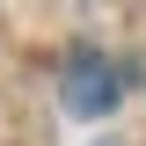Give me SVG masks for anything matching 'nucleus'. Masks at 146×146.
<instances>
[{
	"mask_svg": "<svg viewBox=\"0 0 146 146\" xmlns=\"http://www.w3.org/2000/svg\"><path fill=\"white\" fill-rule=\"evenodd\" d=\"M58 95H66L73 117H110V110H117V73H110L95 51H80L66 66V80H58Z\"/></svg>",
	"mask_w": 146,
	"mask_h": 146,
	"instance_id": "obj_1",
	"label": "nucleus"
}]
</instances>
